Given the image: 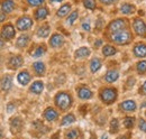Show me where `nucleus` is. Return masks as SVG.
<instances>
[{"label":"nucleus","instance_id":"f257e3e1","mask_svg":"<svg viewBox=\"0 0 146 139\" xmlns=\"http://www.w3.org/2000/svg\"><path fill=\"white\" fill-rule=\"evenodd\" d=\"M55 104L58 109H61L62 111H65L68 110L71 104H72V98L69 93L66 92H58L56 95H55Z\"/></svg>","mask_w":146,"mask_h":139},{"label":"nucleus","instance_id":"f03ea898","mask_svg":"<svg viewBox=\"0 0 146 139\" xmlns=\"http://www.w3.org/2000/svg\"><path fill=\"white\" fill-rule=\"evenodd\" d=\"M110 39L116 43V44H127L131 40V35L130 33L124 29V30H120V32H117V33H112V35L110 36Z\"/></svg>","mask_w":146,"mask_h":139},{"label":"nucleus","instance_id":"7ed1b4c3","mask_svg":"<svg viewBox=\"0 0 146 139\" xmlns=\"http://www.w3.org/2000/svg\"><path fill=\"white\" fill-rule=\"evenodd\" d=\"M100 99L106 104H111L117 99V91L112 87H106L100 92Z\"/></svg>","mask_w":146,"mask_h":139},{"label":"nucleus","instance_id":"20e7f679","mask_svg":"<svg viewBox=\"0 0 146 139\" xmlns=\"http://www.w3.org/2000/svg\"><path fill=\"white\" fill-rule=\"evenodd\" d=\"M126 20L125 19H115L113 21H111L108 26V29H109L111 33H117V32H120V30H124L126 28Z\"/></svg>","mask_w":146,"mask_h":139},{"label":"nucleus","instance_id":"39448f33","mask_svg":"<svg viewBox=\"0 0 146 139\" xmlns=\"http://www.w3.org/2000/svg\"><path fill=\"white\" fill-rule=\"evenodd\" d=\"M133 28L138 36H146V25L141 18H135L133 23Z\"/></svg>","mask_w":146,"mask_h":139},{"label":"nucleus","instance_id":"423d86ee","mask_svg":"<svg viewBox=\"0 0 146 139\" xmlns=\"http://www.w3.org/2000/svg\"><path fill=\"white\" fill-rule=\"evenodd\" d=\"M33 26V19L29 18L28 16H24V17H20L17 21V28L20 32H24V30H28L31 27Z\"/></svg>","mask_w":146,"mask_h":139},{"label":"nucleus","instance_id":"0eeeda50","mask_svg":"<svg viewBox=\"0 0 146 139\" xmlns=\"http://www.w3.org/2000/svg\"><path fill=\"white\" fill-rule=\"evenodd\" d=\"M15 35H16V30L11 24H7L2 26V29H1L2 39H11L15 37Z\"/></svg>","mask_w":146,"mask_h":139},{"label":"nucleus","instance_id":"6e6552de","mask_svg":"<svg viewBox=\"0 0 146 139\" xmlns=\"http://www.w3.org/2000/svg\"><path fill=\"white\" fill-rule=\"evenodd\" d=\"M63 44H64V37L60 34H54L50 39V45L54 48L62 46Z\"/></svg>","mask_w":146,"mask_h":139},{"label":"nucleus","instance_id":"1a4fd4ad","mask_svg":"<svg viewBox=\"0 0 146 139\" xmlns=\"http://www.w3.org/2000/svg\"><path fill=\"white\" fill-rule=\"evenodd\" d=\"M8 64H9V68L10 69L13 70L18 69V68H20L23 65V57L19 56V55H14V56L10 57Z\"/></svg>","mask_w":146,"mask_h":139},{"label":"nucleus","instance_id":"9d476101","mask_svg":"<svg viewBox=\"0 0 146 139\" xmlns=\"http://www.w3.org/2000/svg\"><path fill=\"white\" fill-rule=\"evenodd\" d=\"M10 129L13 134H18L23 129V121L19 118H14L10 120Z\"/></svg>","mask_w":146,"mask_h":139},{"label":"nucleus","instance_id":"9b49d317","mask_svg":"<svg viewBox=\"0 0 146 139\" xmlns=\"http://www.w3.org/2000/svg\"><path fill=\"white\" fill-rule=\"evenodd\" d=\"M119 108L123 110V111H126V112H133L136 110V103L135 101L133 100H126L124 102H121Z\"/></svg>","mask_w":146,"mask_h":139},{"label":"nucleus","instance_id":"f8f14e48","mask_svg":"<svg viewBox=\"0 0 146 139\" xmlns=\"http://www.w3.org/2000/svg\"><path fill=\"white\" fill-rule=\"evenodd\" d=\"M134 54L137 57H145L146 56V44L138 43L134 47Z\"/></svg>","mask_w":146,"mask_h":139},{"label":"nucleus","instance_id":"ddd939ff","mask_svg":"<svg viewBox=\"0 0 146 139\" xmlns=\"http://www.w3.org/2000/svg\"><path fill=\"white\" fill-rule=\"evenodd\" d=\"M78 95L80 99L82 100H88L92 97V92L90 91V89L86 87H81L78 89Z\"/></svg>","mask_w":146,"mask_h":139},{"label":"nucleus","instance_id":"4468645a","mask_svg":"<svg viewBox=\"0 0 146 139\" xmlns=\"http://www.w3.org/2000/svg\"><path fill=\"white\" fill-rule=\"evenodd\" d=\"M57 117H58V113H57V111L54 110L53 108H47L44 111V118L47 121H54V120H56Z\"/></svg>","mask_w":146,"mask_h":139},{"label":"nucleus","instance_id":"2eb2a0df","mask_svg":"<svg viewBox=\"0 0 146 139\" xmlns=\"http://www.w3.org/2000/svg\"><path fill=\"white\" fill-rule=\"evenodd\" d=\"M17 80H18V82L21 85H26L31 81V75H29V73L27 71H23V72H20L18 74Z\"/></svg>","mask_w":146,"mask_h":139},{"label":"nucleus","instance_id":"dca6fc26","mask_svg":"<svg viewBox=\"0 0 146 139\" xmlns=\"http://www.w3.org/2000/svg\"><path fill=\"white\" fill-rule=\"evenodd\" d=\"M13 85V77L10 75H6L1 80V90L2 91H8Z\"/></svg>","mask_w":146,"mask_h":139},{"label":"nucleus","instance_id":"f3484780","mask_svg":"<svg viewBox=\"0 0 146 139\" xmlns=\"http://www.w3.org/2000/svg\"><path fill=\"white\" fill-rule=\"evenodd\" d=\"M15 8V2L13 0H3L1 3V9L3 13H11Z\"/></svg>","mask_w":146,"mask_h":139},{"label":"nucleus","instance_id":"a211bd4d","mask_svg":"<svg viewBox=\"0 0 146 139\" xmlns=\"http://www.w3.org/2000/svg\"><path fill=\"white\" fill-rule=\"evenodd\" d=\"M118 77H119V73L116 70H110V71H108L107 74H106V76H105V79H106V81L108 83H112V82L117 81Z\"/></svg>","mask_w":146,"mask_h":139},{"label":"nucleus","instance_id":"6ab92c4d","mask_svg":"<svg viewBox=\"0 0 146 139\" xmlns=\"http://www.w3.org/2000/svg\"><path fill=\"white\" fill-rule=\"evenodd\" d=\"M90 55V50L87 48V47H80L79 50H76L75 53H74V57L80 60V58H84L87 56Z\"/></svg>","mask_w":146,"mask_h":139},{"label":"nucleus","instance_id":"aec40b11","mask_svg":"<svg viewBox=\"0 0 146 139\" xmlns=\"http://www.w3.org/2000/svg\"><path fill=\"white\" fill-rule=\"evenodd\" d=\"M43 89H44V84H43V82H40V81H36V82H34L32 85H31V92L32 93H35V94H40L42 93V91H43Z\"/></svg>","mask_w":146,"mask_h":139},{"label":"nucleus","instance_id":"412c9836","mask_svg":"<svg viewBox=\"0 0 146 139\" xmlns=\"http://www.w3.org/2000/svg\"><path fill=\"white\" fill-rule=\"evenodd\" d=\"M36 35L38 37H40V38L47 37V36L50 35V27H48V25H43V26H40V27L37 29Z\"/></svg>","mask_w":146,"mask_h":139},{"label":"nucleus","instance_id":"4be33fe9","mask_svg":"<svg viewBox=\"0 0 146 139\" xmlns=\"http://www.w3.org/2000/svg\"><path fill=\"white\" fill-rule=\"evenodd\" d=\"M47 15H48L47 8L42 7V8H38L36 10V13H35V18H36L37 20H43V19H45V18L47 17Z\"/></svg>","mask_w":146,"mask_h":139},{"label":"nucleus","instance_id":"5701e85b","mask_svg":"<svg viewBox=\"0 0 146 139\" xmlns=\"http://www.w3.org/2000/svg\"><path fill=\"white\" fill-rule=\"evenodd\" d=\"M100 68H101V60L98 57L92 58L91 62H90V70H91L92 73H96L97 71H99Z\"/></svg>","mask_w":146,"mask_h":139},{"label":"nucleus","instance_id":"b1692460","mask_svg":"<svg viewBox=\"0 0 146 139\" xmlns=\"http://www.w3.org/2000/svg\"><path fill=\"white\" fill-rule=\"evenodd\" d=\"M65 139H82V136L79 129H71L70 131L66 132Z\"/></svg>","mask_w":146,"mask_h":139},{"label":"nucleus","instance_id":"393cba45","mask_svg":"<svg viewBox=\"0 0 146 139\" xmlns=\"http://www.w3.org/2000/svg\"><path fill=\"white\" fill-rule=\"evenodd\" d=\"M33 69H34L37 75H43L45 73V65L42 62H35L33 64Z\"/></svg>","mask_w":146,"mask_h":139},{"label":"nucleus","instance_id":"a878e982","mask_svg":"<svg viewBox=\"0 0 146 139\" xmlns=\"http://www.w3.org/2000/svg\"><path fill=\"white\" fill-rule=\"evenodd\" d=\"M70 9H71V5H70V3H65V5H63V6L57 10L56 15H57L58 17H64L65 15L69 14Z\"/></svg>","mask_w":146,"mask_h":139},{"label":"nucleus","instance_id":"bb28decb","mask_svg":"<svg viewBox=\"0 0 146 139\" xmlns=\"http://www.w3.org/2000/svg\"><path fill=\"white\" fill-rule=\"evenodd\" d=\"M29 43V36L28 35H21L17 39V46L18 47H26Z\"/></svg>","mask_w":146,"mask_h":139},{"label":"nucleus","instance_id":"cd10ccee","mask_svg":"<svg viewBox=\"0 0 146 139\" xmlns=\"http://www.w3.org/2000/svg\"><path fill=\"white\" fill-rule=\"evenodd\" d=\"M120 11L125 15H129V14H133L135 11V7L133 5H129V3H124L120 7Z\"/></svg>","mask_w":146,"mask_h":139},{"label":"nucleus","instance_id":"c85d7f7f","mask_svg":"<svg viewBox=\"0 0 146 139\" xmlns=\"http://www.w3.org/2000/svg\"><path fill=\"white\" fill-rule=\"evenodd\" d=\"M102 53H104L105 56H111V55L116 54V48L113 46H111V45H106L102 48Z\"/></svg>","mask_w":146,"mask_h":139},{"label":"nucleus","instance_id":"c756f323","mask_svg":"<svg viewBox=\"0 0 146 139\" xmlns=\"http://www.w3.org/2000/svg\"><path fill=\"white\" fill-rule=\"evenodd\" d=\"M75 121V118H74V116L73 115H66L64 118H63V120H62V126H68V124H71L73 122Z\"/></svg>","mask_w":146,"mask_h":139},{"label":"nucleus","instance_id":"7c9ffc66","mask_svg":"<svg viewBox=\"0 0 146 139\" xmlns=\"http://www.w3.org/2000/svg\"><path fill=\"white\" fill-rule=\"evenodd\" d=\"M118 130H119V122L117 119H112L110 122V131L112 134H116Z\"/></svg>","mask_w":146,"mask_h":139},{"label":"nucleus","instance_id":"2f4dec72","mask_svg":"<svg viewBox=\"0 0 146 139\" xmlns=\"http://www.w3.org/2000/svg\"><path fill=\"white\" fill-rule=\"evenodd\" d=\"M45 53H46V47H45L44 45H42V46L37 47L36 50H35V52L33 53V56H34V57H39V56L44 55Z\"/></svg>","mask_w":146,"mask_h":139},{"label":"nucleus","instance_id":"473e14b6","mask_svg":"<svg viewBox=\"0 0 146 139\" xmlns=\"http://www.w3.org/2000/svg\"><path fill=\"white\" fill-rule=\"evenodd\" d=\"M82 1H83V6L87 9H90V10L96 9V0H82Z\"/></svg>","mask_w":146,"mask_h":139},{"label":"nucleus","instance_id":"72a5a7b5","mask_svg":"<svg viewBox=\"0 0 146 139\" xmlns=\"http://www.w3.org/2000/svg\"><path fill=\"white\" fill-rule=\"evenodd\" d=\"M78 16H79V13H78L76 10H75V11H73L72 14L68 17V19H66V24H68V25H72L73 23L78 19Z\"/></svg>","mask_w":146,"mask_h":139},{"label":"nucleus","instance_id":"f704fd0d","mask_svg":"<svg viewBox=\"0 0 146 139\" xmlns=\"http://www.w3.org/2000/svg\"><path fill=\"white\" fill-rule=\"evenodd\" d=\"M137 71L141 74L146 73V61H141V62L137 63Z\"/></svg>","mask_w":146,"mask_h":139},{"label":"nucleus","instance_id":"c9c22d12","mask_svg":"<svg viewBox=\"0 0 146 139\" xmlns=\"http://www.w3.org/2000/svg\"><path fill=\"white\" fill-rule=\"evenodd\" d=\"M134 123H135V118H133V117H127L124 120V124L126 128H131L134 126Z\"/></svg>","mask_w":146,"mask_h":139},{"label":"nucleus","instance_id":"e433bc0d","mask_svg":"<svg viewBox=\"0 0 146 139\" xmlns=\"http://www.w3.org/2000/svg\"><path fill=\"white\" fill-rule=\"evenodd\" d=\"M44 1H45V0H27V2H28L31 6H33V7L40 6V5H42Z\"/></svg>","mask_w":146,"mask_h":139},{"label":"nucleus","instance_id":"4c0bfd02","mask_svg":"<svg viewBox=\"0 0 146 139\" xmlns=\"http://www.w3.org/2000/svg\"><path fill=\"white\" fill-rule=\"evenodd\" d=\"M138 127H139V129L142 130V131H144L146 132V121L144 119H141L139 122H138Z\"/></svg>","mask_w":146,"mask_h":139},{"label":"nucleus","instance_id":"58836bf2","mask_svg":"<svg viewBox=\"0 0 146 139\" xmlns=\"http://www.w3.org/2000/svg\"><path fill=\"white\" fill-rule=\"evenodd\" d=\"M82 28H83L84 30L89 32V30H90V20H87V21H84V23L82 24Z\"/></svg>","mask_w":146,"mask_h":139},{"label":"nucleus","instance_id":"ea45409f","mask_svg":"<svg viewBox=\"0 0 146 139\" xmlns=\"http://www.w3.org/2000/svg\"><path fill=\"white\" fill-rule=\"evenodd\" d=\"M104 5H110V3H113V2H116V1H118V0H100Z\"/></svg>","mask_w":146,"mask_h":139},{"label":"nucleus","instance_id":"a19ab883","mask_svg":"<svg viewBox=\"0 0 146 139\" xmlns=\"http://www.w3.org/2000/svg\"><path fill=\"white\" fill-rule=\"evenodd\" d=\"M101 44H102V40H100V39H99V40H97V42L94 43V45H96V47H99V46H100Z\"/></svg>","mask_w":146,"mask_h":139},{"label":"nucleus","instance_id":"79ce46f5","mask_svg":"<svg viewBox=\"0 0 146 139\" xmlns=\"http://www.w3.org/2000/svg\"><path fill=\"white\" fill-rule=\"evenodd\" d=\"M142 92H143L144 94H146V81H145V83L143 84V87H142Z\"/></svg>","mask_w":146,"mask_h":139},{"label":"nucleus","instance_id":"37998d69","mask_svg":"<svg viewBox=\"0 0 146 139\" xmlns=\"http://www.w3.org/2000/svg\"><path fill=\"white\" fill-rule=\"evenodd\" d=\"M118 139H129V137H128V135H126V136H121V137H119Z\"/></svg>","mask_w":146,"mask_h":139},{"label":"nucleus","instance_id":"c03bdc74","mask_svg":"<svg viewBox=\"0 0 146 139\" xmlns=\"http://www.w3.org/2000/svg\"><path fill=\"white\" fill-rule=\"evenodd\" d=\"M0 20H1V21H3V20H5V14H3V11L1 13V19H0Z\"/></svg>","mask_w":146,"mask_h":139},{"label":"nucleus","instance_id":"a18cd8bd","mask_svg":"<svg viewBox=\"0 0 146 139\" xmlns=\"http://www.w3.org/2000/svg\"><path fill=\"white\" fill-rule=\"evenodd\" d=\"M57 138H58V132H57V134H55L52 139H57Z\"/></svg>","mask_w":146,"mask_h":139},{"label":"nucleus","instance_id":"49530a36","mask_svg":"<svg viewBox=\"0 0 146 139\" xmlns=\"http://www.w3.org/2000/svg\"><path fill=\"white\" fill-rule=\"evenodd\" d=\"M51 2H61V1H63V0H50Z\"/></svg>","mask_w":146,"mask_h":139}]
</instances>
